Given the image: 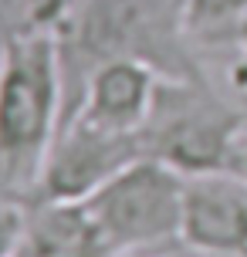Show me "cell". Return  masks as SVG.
<instances>
[{"mask_svg":"<svg viewBox=\"0 0 247 257\" xmlns=\"http://www.w3.org/2000/svg\"><path fill=\"white\" fill-rule=\"evenodd\" d=\"M227 173H234L240 180H247V128L240 132V139H237L234 153H230V163H227Z\"/></svg>","mask_w":247,"mask_h":257,"instance_id":"4fadbf2b","label":"cell"},{"mask_svg":"<svg viewBox=\"0 0 247 257\" xmlns=\"http://www.w3.org/2000/svg\"><path fill=\"white\" fill-rule=\"evenodd\" d=\"M227 44L237 48V61H234V68H230V81H234V88L247 98V17L237 24V31L230 34Z\"/></svg>","mask_w":247,"mask_h":257,"instance_id":"7c38bea8","label":"cell"},{"mask_svg":"<svg viewBox=\"0 0 247 257\" xmlns=\"http://www.w3.org/2000/svg\"><path fill=\"white\" fill-rule=\"evenodd\" d=\"M115 257H143V254H115Z\"/></svg>","mask_w":247,"mask_h":257,"instance_id":"5bb4252c","label":"cell"},{"mask_svg":"<svg viewBox=\"0 0 247 257\" xmlns=\"http://www.w3.org/2000/svg\"><path fill=\"white\" fill-rule=\"evenodd\" d=\"M54 41L61 61V122L75 112L88 71L112 58L143 61L163 78H207L183 27V0H75Z\"/></svg>","mask_w":247,"mask_h":257,"instance_id":"6da1fadb","label":"cell"},{"mask_svg":"<svg viewBox=\"0 0 247 257\" xmlns=\"http://www.w3.org/2000/svg\"><path fill=\"white\" fill-rule=\"evenodd\" d=\"M159 71L132 58H112L95 64L81 85L78 105L65 118H81L105 132H143L159 88ZM61 122V125H65Z\"/></svg>","mask_w":247,"mask_h":257,"instance_id":"8992f818","label":"cell"},{"mask_svg":"<svg viewBox=\"0 0 247 257\" xmlns=\"http://www.w3.org/2000/svg\"><path fill=\"white\" fill-rule=\"evenodd\" d=\"M247 17V0H183V27L193 44H227Z\"/></svg>","mask_w":247,"mask_h":257,"instance_id":"30bf717a","label":"cell"},{"mask_svg":"<svg viewBox=\"0 0 247 257\" xmlns=\"http://www.w3.org/2000/svg\"><path fill=\"white\" fill-rule=\"evenodd\" d=\"M61 128V61L54 34L0 41V206L38 200Z\"/></svg>","mask_w":247,"mask_h":257,"instance_id":"7a4b0ae2","label":"cell"},{"mask_svg":"<svg viewBox=\"0 0 247 257\" xmlns=\"http://www.w3.org/2000/svg\"><path fill=\"white\" fill-rule=\"evenodd\" d=\"M75 0H0V41L58 34Z\"/></svg>","mask_w":247,"mask_h":257,"instance_id":"9c48e42d","label":"cell"},{"mask_svg":"<svg viewBox=\"0 0 247 257\" xmlns=\"http://www.w3.org/2000/svg\"><path fill=\"white\" fill-rule=\"evenodd\" d=\"M247 108L227 102L210 78H159L156 102L143 125V149L183 176L227 173Z\"/></svg>","mask_w":247,"mask_h":257,"instance_id":"3957f363","label":"cell"},{"mask_svg":"<svg viewBox=\"0 0 247 257\" xmlns=\"http://www.w3.org/2000/svg\"><path fill=\"white\" fill-rule=\"evenodd\" d=\"M183 244L210 254L247 257V180L234 173L186 176Z\"/></svg>","mask_w":247,"mask_h":257,"instance_id":"52a82bcc","label":"cell"},{"mask_svg":"<svg viewBox=\"0 0 247 257\" xmlns=\"http://www.w3.org/2000/svg\"><path fill=\"white\" fill-rule=\"evenodd\" d=\"M183 173L143 156L81 203L88 206L105 247L115 257L183 240Z\"/></svg>","mask_w":247,"mask_h":257,"instance_id":"277c9868","label":"cell"},{"mask_svg":"<svg viewBox=\"0 0 247 257\" xmlns=\"http://www.w3.org/2000/svg\"><path fill=\"white\" fill-rule=\"evenodd\" d=\"M14 257H112L81 200H38L27 206Z\"/></svg>","mask_w":247,"mask_h":257,"instance_id":"ba28073f","label":"cell"},{"mask_svg":"<svg viewBox=\"0 0 247 257\" xmlns=\"http://www.w3.org/2000/svg\"><path fill=\"white\" fill-rule=\"evenodd\" d=\"M27 206H0V257H14L24 233Z\"/></svg>","mask_w":247,"mask_h":257,"instance_id":"8fae6325","label":"cell"},{"mask_svg":"<svg viewBox=\"0 0 247 257\" xmlns=\"http://www.w3.org/2000/svg\"><path fill=\"white\" fill-rule=\"evenodd\" d=\"M143 156L146 149L139 132H105L71 118L58 128L38 200H85Z\"/></svg>","mask_w":247,"mask_h":257,"instance_id":"5b68a950","label":"cell"}]
</instances>
